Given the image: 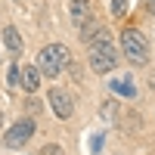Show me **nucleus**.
<instances>
[{
	"label": "nucleus",
	"mask_w": 155,
	"mask_h": 155,
	"mask_svg": "<svg viewBox=\"0 0 155 155\" xmlns=\"http://www.w3.org/2000/svg\"><path fill=\"white\" fill-rule=\"evenodd\" d=\"M90 68L106 74V71H115V65H118V56H115V47L109 41V31L106 28H96V34L90 37Z\"/></svg>",
	"instance_id": "obj_1"
},
{
	"label": "nucleus",
	"mask_w": 155,
	"mask_h": 155,
	"mask_svg": "<svg viewBox=\"0 0 155 155\" xmlns=\"http://www.w3.org/2000/svg\"><path fill=\"white\" fill-rule=\"evenodd\" d=\"M68 62H71V56H68L65 44H50V47L41 50V56H37V68H41V74H47V78H56V74L65 71Z\"/></svg>",
	"instance_id": "obj_2"
},
{
	"label": "nucleus",
	"mask_w": 155,
	"mask_h": 155,
	"mask_svg": "<svg viewBox=\"0 0 155 155\" xmlns=\"http://www.w3.org/2000/svg\"><path fill=\"white\" fill-rule=\"evenodd\" d=\"M121 47H124V56L130 62H137V65L149 59V41L143 37V31H137V28H124L121 31Z\"/></svg>",
	"instance_id": "obj_3"
},
{
	"label": "nucleus",
	"mask_w": 155,
	"mask_h": 155,
	"mask_svg": "<svg viewBox=\"0 0 155 155\" xmlns=\"http://www.w3.org/2000/svg\"><path fill=\"white\" fill-rule=\"evenodd\" d=\"M47 99H50V109L56 112V118H71V112H74V99H71V93L68 90H59V87H53L47 93Z\"/></svg>",
	"instance_id": "obj_4"
},
{
	"label": "nucleus",
	"mask_w": 155,
	"mask_h": 155,
	"mask_svg": "<svg viewBox=\"0 0 155 155\" xmlns=\"http://www.w3.org/2000/svg\"><path fill=\"white\" fill-rule=\"evenodd\" d=\"M34 134V121H16L9 127V130L3 134V146H9V149H19V146H25L28 143V137Z\"/></svg>",
	"instance_id": "obj_5"
},
{
	"label": "nucleus",
	"mask_w": 155,
	"mask_h": 155,
	"mask_svg": "<svg viewBox=\"0 0 155 155\" xmlns=\"http://www.w3.org/2000/svg\"><path fill=\"white\" fill-rule=\"evenodd\" d=\"M90 19H93L90 16V0H71V22H74V28L81 31Z\"/></svg>",
	"instance_id": "obj_6"
},
{
	"label": "nucleus",
	"mask_w": 155,
	"mask_h": 155,
	"mask_svg": "<svg viewBox=\"0 0 155 155\" xmlns=\"http://www.w3.org/2000/svg\"><path fill=\"white\" fill-rule=\"evenodd\" d=\"M19 84H22L25 93H34V90L41 87V68H37V65H34V68H31V65L22 68V71H19Z\"/></svg>",
	"instance_id": "obj_7"
},
{
	"label": "nucleus",
	"mask_w": 155,
	"mask_h": 155,
	"mask_svg": "<svg viewBox=\"0 0 155 155\" xmlns=\"http://www.w3.org/2000/svg\"><path fill=\"white\" fill-rule=\"evenodd\" d=\"M3 47L9 50L12 56H19V53H22V34L12 28V25H6V28H3Z\"/></svg>",
	"instance_id": "obj_8"
},
{
	"label": "nucleus",
	"mask_w": 155,
	"mask_h": 155,
	"mask_svg": "<svg viewBox=\"0 0 155 155\" xmlns=\"http://www.w3.org/2000/svg\"><path fill=\"white\" fill-rule=\"evenodd\" d=\"M112 90H115V93H121V96H134V93H137L130 78H127V81H124V78H121V81H112Z\"/></svg>",
	"instance_id": "obj_9"
},
{
	"label": "nucleus",
	"mask_w": 155,
	"mask_h": 155,
	"mask_svg": "<svg viewBox=\"0 0 155 155\" xmlns=\"http://www.w3.org/2000/svg\"><path fill=\"white\" fill-rule=\"evenodd\" d=\"M124 9H127V0H115V3H112V12H115V16H124Z\"/></svg>",
	"instance_id": "obj_10"
},
{
	"label": "nucleus",
	"mask_w": 155,
	"mask_h": 155,
	"mask_svg": "<svg viewBox=\"0 0 155 155\" xmlns=\"http://www.w3.org/2000/svg\"><path fill=\"white\" fill-rule=\"evenodd\" d=\"M44 155H62V149H59V146H47Z\"/></svg>",
	"instance_id": "obj_11"
},
{
	"label": "nucleus",
	"mask_w": 155,
	"mask_h": 155,
	"mask_svg": "<svg viewBox=\"0 0 155 155\" xmlns=\"http://www.w3.org/2000/svg\"><path fill=\"white\" fill-rule=\"evenodd\" d=\"M90 149H93V152H99V149H102V137H93V146H90Z\"/></svg>",
	"instance_id": "obj_12"
},
{
	"label": "nucleus",
	"mask_w": 155,
	"mask_h": 155,
	"mask_svg": "<svg viewBox=\"0 0 155 155\" xmlns=\"http://www.w3.org/2000/svg\"><path fill=\"white\" fill-rule=\"evenodd\" d=\"M149 9H152V16H155V0H149Z\"/></svg>",
	"instance_id": "obj_13"
},
{
	"label": "nucleus",
	"mask_w": 155,
	"mask_h": 155,
	"mask_svg": "<svg viewBox=\"0 0 155 155\" xmlns=\"http://www.w3.org/2000/svg\"><path fill=\"white\" fill-rule=\"evenodd\" d=\"M16 3H22V0H16Z\"/></svg>",
	"instance_id": "obj_14"
}]
</instances>
